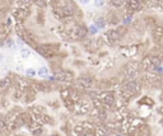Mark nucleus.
<instances>
[{"mask_svg":"<svg viewBox=\"0 0 163 136\" xmlns=\"http://www.w3.org/2000/svg\"><path fill=\"white\" fill-rule=\"evenodd\" d=\"M35 50L38 52V55H41L42 57L50 59L57 55L59 51V45H50V43H38Z\"/></svg>","mask_w":163,"mask_h":136,"instance_id":"nucleus-1","label":"nucleus"},{"mask_svg":"<svg viewBox=\"0 0 163 136\" xmlns=\"http://www.w3.org/2000/svg\"><path fill=\"white\" fill-rule=\"evenodd\" d=\"M144 4L145 3L143 0H126V13L133 15L134 13L143 10Z\"/></svg>","mask_w":163,"mask_h":136,"instance_id":"nucleus-2","label":"nucleus"},{"mask_svg":"<svg viewBox=\"0 0 163 136\" xmlns=\"http://www.w3.org/2000/svg\"><path fill=\"white\" fill-rule=\"evenodd\" d=\"M54 79L57 82H71L74 79V74L64 69H57L54 71Z\"/></svg>","mask_w":163,"mask_h":136,"instance_id":"nucleus-3","label":"nucleus"},{"mask_svg":"<svg viewBox=\"0 0 163 136\" xmlns=\"http://www.w3.org/2000/svg\"><path fill=\"white\" fill-rule=\"evenodd\" d=\"M124 31H125V28H124V27L116 28V29H110L108 32H106L107 40L111 42V43H115V42H117V41L124 36V33H122Z\"/></svg>","mask_w":163,"mask_h":136,"instance_id":"nucleus-4","label":"nucleus"},{"mask_svg":"<svg viewBox=\"0 0 163 136\" xmlns=\"http://www.w3.org/2000/svg\"><path fill=\"white\" fill-rule=\"evenodd\" d=\"M88 32V27H85L83 24H76V27H74L73 29V38L74 40H83L85 38Z\"/></svg>","mask_w":163,"mask_h":136,"instance_id":"nucleus-5","label":"nucleus"},{"mask_svg":"<svg viewBox=\"0 0 163 136\" xmlns=\"http://www.w3.org/2000/svg\"><path fill=\"white\" fill-rule=\"evenodd\" d=\"M28 14H30V9L19 7V8H17L16 10L13 12V17H14V19H16L18 23H22L28 17Z\"/></svg>","mask_w":163,"mask_h":136,"instance_id":"nucleus-6","label":"nucleus"},{"mask_svg":"<svg viewBox=\"0 0 163 136\" xmlns=\"http://www.w3.org/2000/svg\"><path fill=\"white\" fill-rule=\"evenodd\" d=\"M76 83H78V85L82 88L89 89L94 85V79L92 76H89V75H82V76L76 79Z\"/></svg>","mask_w":163,"mask_h":136,"instance_id":"nucleus-7","label":"nucleus"},{"mask_svg":"<svg viewBox=\"0 0 163 136\" xmlns=\"http://www.w3.org/2000/svg\"><path fill=\"white\" fill-rule=\"evenodd\" d=\"M152 37H153V40H154L156 43H159L161 40H162V37H163V26L162 24H158V23H156V24L153 26Z\"/></svg>","mask_w":163,"mask_h":136,"instance_id":"nucleus-8","label":"nucleus"},{"mask_svg":"<svg viewBox=\"0 0 163 136\" xmlns=\"http://www.w3.org/2000/svg\"><path fill=\"white\" fill-rule=\"evenodd\" d=\"M99 99L103 102V104L106 106H113L115 104V97L112 93H103V94L99 96Z\"/></svg>","mask_w":163,"mask_h":136,"instance_id":"nucleus-9","label":"nucleus"},{"mask_svg":"<svg viewBox=\"0 0 163 136\" xmlns=\"http://www.w3.org/2000/svg\"><path fill=\"white\" fill-rule=\"evenodd\" d=\"M36 99V92L33 89H26L23 92V101L26 103H31Z\"/></svg>","mask_w":163,"mask_h":136,"instance_id":"nucleus-10","label":"nucleus"},{"mask_svg":"<svg viewBox=\"0 0 163 136\" xmlns=\"http://www.w3.org/2000/svg\"><path fill=\"white\" fill-rule=\"evenodd\" d=\"M138 90H139V84L136 82L130 80L125 84V92H129V93H131V94H134V93H136Z\"/></svg>","mask_w":163,"mask_h":136,"instance_id":"nucleus-11","label":"nucleus"},{"mask_svg":"<svg viewBox=\"0 0 163 136\" xmlns=\"http://www.w3.org/2000/svg\"><path fill=\"white\" fill-rule=\"evenodd\" d=\"M107 24H108L107 19H106L104 17H102V15H99V17H97V18L94 19V26H97L99 29H104Z\"/></svg>","mask_w":163,"mask_h":136,"instance_id":"nucleus-12","label":"nucleus"},{"mask_svg":"<svg viewBox=\"0 0 163 136\" xmlns=\"http://www.w3.org/2000/svg\"><path fill=\"white\" fill-rule=\"evenodd\" d=\"M4 47H7L9 50H17L18 49V45L14 38H12V37H8V38L5 40V43H4Z\"/></svg>","mask_w":163,"mask_h":136,"instance_id":"nucleus-13","label":"nucleus"},{"mask_svg":"<svg viewBox=\"0 0 163 136\" xmlns=\"http://www.w3.org/2000/svg\"><path fill=\"white\" fill-rule=\"evenodd\" d=\"M108 3L115 9H120L126 5V0H108Z\"/></svg>","mask_w":163,"mask_h":136,"instance_id":"nucleus-14","label":"nucleus"},{"mask_svg":"<svg viewBox=\"0 0 163 136\" xmlns=\"http://www.w3.org/2000/svg\"><path fill=\"white\" fill-rule=\"evenodd\" d=\"M37 75H38L40 78L47 79V78H49V75H50V70H49V68H46V66H41L40 69L37 70Z\"/></svg>","mask_w":163,"mask_h":136,"instance_id":"nucleus-15","label":"nucleus"},{"mask_svg":"<svg viewBox=\"0 0 163 136\" xmlns=\"http://www.w3.org/2000/svg\"><path fill=\"white\" fill-rule=\"evenodd\" d=\"M7 38H8V29L5 27H0V46H4Z\"/></svg>","mask_w":163,"mask_h":136,"instance_id":"nucleus-16","label":"nucleus"},{"mask_svg":"<svg viewBox=\"0 0 163 136\" xmlns=\"http://www.w3.org/2000/svg\"><path fill=\"white\" fill-rule=\"evenodd\" d=\"M94 135L96 136H108V130L107 127H103V126H98L94 130Z\"/></svg>","mask_w":163,"mask_h":136,"instance_id":"nucleus-17","label":"nucleus"},{"mask_svg":"<svg viewBox=\"0 0 163 136\" xmlns=\"http://www.w3.org/2000/svg\"><path fill=\"white\" fill-rule=\"evenodd\" d=\"M31 55L32 54H31V50L30 49H27V47H22L21 49V57L22 59H26L27 60V59L31 57Z\"/></svg>","mask_w":163,"mask_h":136,"instance_id":"nucleus-18","label":"nucleus"},{"mask_svg":"<svg viewBox=\"0 0 163 136\" xmlns=\"http://www.w3.org/2000/svg\"><path fill=\"white\" fill-rule=\"evenodd\" d=\"M24 75H26V78H36L37 71L33 68H28L24 70Z\"/></svg>","mask_w":163,"mask_h":136,"instance_id":"nucleus-19","label":"nucleus"},{"mask_svg":"<svg viewBox=\"0 0 163 136\" xmlns=\"http://www.w3.org/2000/svg\"><path fill=\"white\" fill-rule=\"evenodd\" d=\"M104 4H106V0H94V1H93V5L97 8V9L103 8Z\"/></svg>","mask_w":163,"mask_h":136,"instance_id":"nucleus-20","label":"nucleus"},{"mask_svg":"<svg viewBox=\"0 0 163 136\" xmlns=\"http://www.w3.org/2000/svg\"><path fill=\"white\" fill-rule=\"evenodd\" d=\"M13 98L16 101L21 99V98H23V92L21 90V89H17V90H14V94H13Z\"/></svg>","mask_w":163,"mask_h":136,"instance_id":"nucleus-21","label":"nucleus"},{"mask_svg":"<svg viewBox=\"0 0 163 136\" xmlns=\"http://www.w3.org/2000/svg\"><path fill=\"white\" fill-rule=\"evenodd\" d=\"M98 31H99V28H98L97 26H94V24L88 27V32H89L90 35H97V33H98Z\"/></svg>","mask_w":163,"mask_h":136,"instance_id":"nucleus-22","label":"nucleus"},{"mask_svg":"<svg viewBox=\"0 0 163 136\" xmlns=\"http://www.w3.org/2000/svg\"><path fill=\"white\" fill-rule=\"evenodd\" d=\"M32 132H33V135H35V136H42V134H44V129H42L41 126H40V127L33 129Z\"/></svg>","mask_w":163,"mask_h":136,"instance_id":"nucleus-23","label":"nucleus"},{"mask_svg":"<svg viewBox=\"0 0 163 136\" xmlns=\"http://www.w3.org/2000/svg\"><path fill=\"white\" fill-rule=\"evenodd\" d=\"M90 1H92V0H78V3L82 4V5H88Z\"/></svg>","mask_w":163,"mask_h":136,"instance_id":"nucleus-24","label":"nucleus"},{"mask_svg":"<svg viewBox=\"0 0 163 136\" xmlns=\"http://www.w3.org/2000/svg\"><path fill=\"white\" fill-rule=\"evenodd\" d=\"M4 60H5V57H4V54H3V52H0V62H3Z\"/></svg>","mask_w":163,"mask_h":136,"instance_id":"nucleus-25","label":"nucleus"},{"mask_svg":"<svg viewBox=\"0 0 163 136\" xmlns=\"http://www.w3.org/2000/svg\"><path fill=\"white\" fill-rule=\"evenodd\" d=\"M154 3H157L158 5H163V0H154Z\"/></svg>","mask_w":163,"mask_h":136,"instance_id":"nucleus-26","label":"nucleus"},{"mask_svg":"<svg viewBox=\"0 0 163 136\" xmlns=\"http://www.w3.org/2000/svg\"><path fill=\"white\" fill-rule=\"evenodd\" d=\"M50 136H60V135H57V134H52V135H50Z\"/></svg>","mask_w":163,"mask_h":136,"instance_id":"nucleus-27","label":"nucleus"},{"mask_svg":"<svg viewBox=\"0 0 163 136\" xmlns=\"http://www.w3.org/2000/svg\"><path fill=\"white\" fill-rule=\"evenodd\" d=\"M161 124H162V125H163V118H162V121H161Z\"/></svg>","mask_w":163,"mask_h":136,"instance_id":"nucleus-28","label":"nucleus"},{"mask_svg":"<svg viewBox=\"0 0 163 136\" xmlns=\"http://www.w3.org/2000/svg\"><path fill=\"white\" fill-rule=\"evenodd\" d=\"M0 7H1V1H0Z\"/></svg>","mask_w":163,"mask_h":136,"instance_id":"nucleus-29","label":"nucleus"}]
</instances>
